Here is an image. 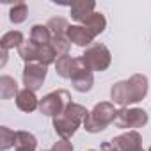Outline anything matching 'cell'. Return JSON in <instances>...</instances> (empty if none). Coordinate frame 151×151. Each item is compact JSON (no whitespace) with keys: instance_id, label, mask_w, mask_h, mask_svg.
Instances as JSON below:
<instances>
[{"instance_id":"cell-1","label":"cell","mask_w":151,"mask_h":151,"mask_svg":"<svg viewBox=\"0 0 151 151\" xmlns=\"http://www.w3.org/2000/svg\"><path fill=\"white\" fill-rule=\"evenodd\" d=\"M147 94V78L144 75H133L130 80L117 82L110 89V98L116 105H130L140 101Z\"/></svg>"},{"instance_id":"cell-2","label":"cell","mask_w":151,"mask_h":151,"mask_svg":"<svg viewBox=\"0 0 151 151\" xmlns=\"http://www.w3.org/2000/svg\"><path fill=\"white\" fill-rule=\"evenodd\" d=\"M87 109L78 105V103H69V107L57 117H53V128H55V133L62 139V140H68L75 135L77 128L86 121L87 117Z\"/></svg>"},{"instance_id":"cell-3","label":"cell","mask_w":151,"mask_h":151,"mask_svg":"<svg viewBox=\"0 0 151 151\" xmlns=\"http://www.w3.org/2000/svg\"><path fill=\"white\" fill-rule=\"evenodd\" d=\"M116 116H117V110L114 109V105L109 101H101V103L94 105V109L87 114V117L84 121V128L89 133H98V132L105 130L110 123H114Z\"/></svg>"},{"instance_id":"cell-4","label":"cell","mask_w":151,"mask_h":151,"mask_svg":"<svg viewBox=\"0 0 151 151\" xmlns=\"http://www.w3.org/2000/svg\"><path fill=\"white\" fill-rule=\"evenodd\" d=\"M18 53L25 60V64L36 62V64H43V66L52 64L55 60V57H57V52H55V48L52 45H37L32 39L25 41L18 48Z\"/></svg>"},{"instance_id":"cell-5","label":"cell","mask_w":151,"mask_h":151,"mask_svg":"<svg viewBox=\"0 0 151 151\" xmlns=\"http://www.w3.org/2000/svg\"><path fill=\"white\" fill-rule=\"evenodd\" d=\"M82 62L86 64L87 69L91 71H105L109 66H110V60H112V55L109 52V48L101 43H93L84 55H80Z\"/></svg>"},{"instance_id":"cell-6","label":"cell","mask_w":151,"mask_h":151,"mask_svg":"<svg viewBox=\"0 0 151 151\" xmlns=\"http://www.w3.org/2000/svg\"><path fill=\"white\" fill-rule=\"evenodd\" d=\"M71 103V98H69V93L64 91V89H59V91H53L50 94H46L41 101H39V110L45 114V116H52V117H57L60 116Z\"/></svg>"},{"instance_id":"cell-7","label":"cell","mask_w":151,"mask_h":151,"mask_svg":"<svg viewBox=\"0 0 151 151\" xmlns=\"http://www.w3.org/2000/svg\"><path fill=\"white\" fill-rule=\"evenodd\" d=\"M50 34H52V46L55 48L57 55H68L69 52V39H68V22L64 18H52L46 23Z\"/></svg>"},{"instance_id":"cell-8","label":"cell","mask_w":151,"mask_h":151,"mask_svg":"<svg viewBox=\"0 0 151 151\" xmlns=\"http://www.w3.org/2000/svg\"><path fill=\"white\" fill-rule=\"evenodd\" d=\"M147 112L142 109H121L117 110L114 124L117 128H142L147 124Z\"/></svg>"},{"instance_id":"cell-9","label":"cell","mask_w":151,"mask_h":151,"mask_svg":"<svg viewBox=\"0 0 151 151\" xmlns=\"http://www.w3.org/2000/svg\"><path fill=\"white\" fill-rule=\"evenodd\" d=\"M45 78H46V66L36 64V62L25 64V69H23V86H25V89L37 91L43 86Z\"/></svg>"},{"instance_id":"cell-10","label":"cell","mask_w":151,"mask_h":151,"mask_svg":"<svg viewBox=\"0 0 151 151\" xmlns=\"http://www.w3.org/2000/svg\"><path fill=\"white\" fill-rule=\"evenodd\" d=\"M71 84H73V89L78 91V93H87L91 91L93 84H94V77H93V71L86 68V64L82 62V59L78 57V68L75 71L73 78H71Z\"/></svg>"},{"instance_id":"cell-11","label":"cell","mask_w":151,"mask_h":151,"mask_svg":"<svg viewBox=\"0 0 151 151\" xmlns=\"http://www.w3.org/2000/svg\"><path fill=\"white\" fill-rule=\"evenodd\" d=\"M112 142L119 147V151H139V149H142V139H140L139 132H135V130L112 139Z\"/></svg>"},{"instance_id":"cell-12","label":"cell","mask_w":151,"mask_h":151,"mask_svg":"<svg viewBox=\"0 0 151 151\" xmlns=\"http://www.w3.org/2000/svg\"><path fill=\"white\" fill-rule=\"evenodd\" d=\"M68 39H69V43H75L77 46H91L94 36L84 25H69Z\"/></svg>"},{"instance_id":"cell-13","label":"cell","mask_w":151,"mask_h":151,"mask_svg":"<svg viewBox=\"0 0 151 151\" xmlns=\"http://www.w3.org/2000/svg\"><path fill=\"white\" fill-rule=\"evenodd\" d=\"M69 7H71V18L80 22V23H84L94 13L96 4L94 2H87V0H77V2H73Z\"/></svg>"},{"instance_id":"cell-14","label":"cell","mask_w":151,"mask_h":151,"mask_svg":"<svg viewBox=\"0 0 151 151\" xmlns=\"http://www.w3.org/2000/svg\"><path fill=\"white\" fill-rule=\"evenodd\" d=\"M78 68V59H73L69 55H60L55 62V69H57V75L62 78H73L75 71Z\"/></svg>"},{"instance_id":"cell-15","label":"cell","mask_w":151,"mask_h":151,"mask_svg":"<svg viewBox=\"0 0 151 151\" xmlns=\"http://www.w3.org/2000/svg\"><path fill=\"white\" fill-rule=\"evenodd\" d=\"M16 107L20 110H23V112H34L36 109H39V100L36 98L34 91L23 89L16 96Z\"/></svg>"},{"instance_id":"cell-16","label":"cell","mask_w":151,"mask_h":151,"mask_svg":"<svg viewBox=\"0 0 151 151\" xmlns=\"http://www.w3.org/2000/svg\"><path fill=\"white\" fill-rule=\"evenodd\" d=\"M94 37L98 36V34H101L103 30H105V27H107V20H105V16L101 14V13H93L84 23H82Z\"/></svg>"},{"instance_id":"cell-17","label":"cell","mask_w":151,"mask_h":151,"mask_svg":"<svg viewBox=\"0 0 151 151\" xmlns=\"http://www.w3.org/2000/svg\"><path fill=\"white\" fill-rule=\"evenodd\" d=\"M18 84L13 77L9 75H4V77H0V96L2 100H9L13 96H18Z\"/></svg>"},{"instance_id":"cell-18","label":"cell","mask_w":151,"mask_h":151,"mask_svg":"<svg viewBox=\"0 0 151 151\" xmlns=\"http://www.w3.org/2000/svg\"><path fill=\"white\" fill-rule=\"evenodd\" d=\"M23 43H25V39H23V34L20 30H11V32L4 34L2 39H0V46H2V50H6V52L14 48V46L20 48Z\"/></svg>"},{"instance_id":"cell-19","label":"cell","mask_w":151,"mask_h":151,"mask_svg":"<svg viewBox=\"0 0 151 151\" xmlns=\"http://www.w3.org/2000/svg\"><path fill=\"white\" fill-rule=\"evenodd\" d=\"M30 39L37 45H52V34L46 25H34L30 30Z\"/></svg>"},{"instance_id":"cell-20","label":"cell","mask_w":151,"mask_h":151,"mask_svg":"<svg viewBox=\"0 0 151 151\" xmlns=\"http://www.w3.org/2000/svg\"><path fill=\"white\" fill-rule=\"evenodd\" d=\"M13 146H16V132H13L7 126H2L0 128V149L6 151Z\"/></svg>"},{"instance_id":"cell-21","label":"cell","mask_w":151,"mask_h":151,"mask_svg":"<svg viewBox=\"0 0 151 151\" xmlns=\"http://www.w3.org/2000/svg\"><path fill=\"white\" fill-rule=\"evenodd\" d=\"M27 13H29V9H27L25 2H14V7L9 11V20L13 23H23L27 18Z\"/></svg>"},{"instance_id":"cell-22","label":"cell","mask_w":151,"mask_h":151,"mask_svg":"<svg viewBox=\"0 0 151 151\" xmlns=\"http://www.w3.org/2000/svg\"><path fill=\"white\" fill-rule=\"evenodd\" d=\"M16 146H37V140L32 133L29 132H16Z\"/></svg>"},{"instance_id":"cell-23","label":"cell","mask_w":151,"mask_h":151,"mask_svg":"<svg viewBox=\"0 0 151 151\" xmlns=\"http://www.w3.org/2000/svg\"><path fill=\"white\" fill-rule=\"evenodd\" d=\"M50 151H73V146H71V142H68V140H59V142H55L53 144V147L50 149Z\"/></svg>"},{"instance_id":"cell-24","label":"cell","mask_w":151,"mask_h":151,"mask_svg":"<svg viewBox=\"0 0 151 151\" xmlns=\"http://www.w3.org/2000/svg\"><path fill=\"white\" fill-rule=\"evenodd\" d=\"M100 151H119V147H117L112 140H109V142H103V144H101Z\"/></svg>"},{"instance_id":"cell-25","label":"cell","mask_w":151,"mask_h":151,"mask_svg":"<svg viewBox=\"0 0 151 151\" xmlns=\"http://www.w3.org/2000/svg\"><path fill=\"white\" fill-rule=\"evenodd\" d=\"M16 149L14 151H36V147H32V146H14Z\"/></svg>"},{"instance_id":"cell-26","label":"cell","mask_w":151,"mask_h":151,"mask_svg":"<svg viewBox=\"0 0 151 151\" xmlns=\"http://www.w3.org/2000/svg\"><path fill=\"white\" fill-rule=\"evenodd\" d=\"M89 151H96V149H89Z\"/></svg>"},{"instance_id":"cell-27","label":"cell","mask_w":151,"mask_h":151,"mask_svg":"<svg viewBox=\"0 0 151 151\" xmlns=\"http://www.w3.org/2000/svg\"><path fill=\"white\" fill-rule=\"evenodd\" d=\"M139 151H144V149H139Z\"/></svg>"},{"instance_id":"cell-28","label":"cell","mask_w":151,"mask_h":151,"mask_svg":"<svg viewBox=\"0 0 151 151\" xmlns=\"http://www.w3.org/2000/svg\"><path fill=\"white\" fill-rule=\"evenodd\" d=\"M149 151H151V147H149Z\"/></svg>"}]
</instances>
